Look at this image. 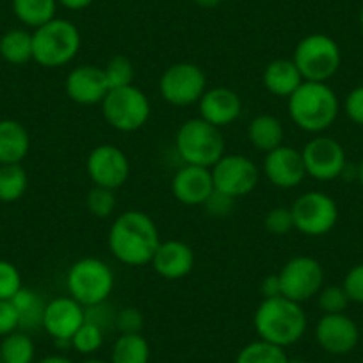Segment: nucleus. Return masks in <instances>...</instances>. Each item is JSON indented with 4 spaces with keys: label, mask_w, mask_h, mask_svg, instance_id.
Segmentation results:
<instances>
[{
    "label": "nucleus",
    "mask_w": 363,
    "mask_h": 363,
    "mask_svg": "<svg viewBox=\"0 0 363 363\" xmlns=\"http://www.w3.org/2000/svg\"><path fill=\"white\" fill-rule=\"evenodd\" d=\"M159 244V228L146 212L125 211L111 225L109 250L125 265L141 267L150 264Z\"/></svg>",
    "instance_id": "1"
},
{
    "label": "nucleus",
    "mask_w": 363,
    "mask_h": 363,
    "mask_svg": "<svg viewBox=\"0 0 363 363\" xmlns=\"http://www.w3.org/2000/svg\"><path fill=\"white\" fill-rule=\"evenodd\" d=\"M258 338L278 347H289L303 338L308 328V319L301 303L285 296L262 299L253 317Z\"/></svg>",
    "instance_id": "2"
},
{
    "label": "nucleus",
    "mask_w": 363,
    "mask_h": 363,
    "mask_svg": "<svg viewBox=\"0 0 363 363\" xmlns=\"http://www.w3.org/2000/svg\"><path fill=\"white\" fill-rule=\"evenodd\" d=\"M292 123L308 134H323L340 113L338 96L326 82H305L287 99Z\"/></svg>",
    "instance_id": "3"
},
{
    "label": "nucleus",
    "mask_w": 363,
    "mask_h": 363,
    "mask_svg": "<svg viewBox=\"0 0 363 363\" xmlns=\"http://www.w3.org/2000/svg\"><path fill=\"white\" fill-rule=\"evenodd\" d=\"M82 45L75 23L54 18L33 33V61L43 68H62L77 57Z\"/></svg>",
    "instance_id": "4"
},
{
    "label": "nucleus",
    "mask_w": 363,
    "mask_h": 363,
    "mask_svg": "<svg viewBox=\"0 0 363 363\" xmlns=\"http://www.w3.org/2000/svg\"><path fill=\"white\" fill-rule=\"evenodd\" d=\"M174 148L184 164L212 167L226 153V143L221 128L201 118H191L178 128Z\"/></svg>",
    "instance_id": "5"
},
{
    "label": "nucleus",
    "mask_w": 363,
    "mask_h": 363,
    "mask_svg": "<svg viewBox=\"0 0 363 363\" xmlns=\"http://www.w3.org/2000/svg\"><path fill=\"white\" fill-rule=\"evenodd\" d=\"M66 287L68 294L87 308L109 301L114 289V274L100 258H80L66 272Z\"/></svg>",
    "instance_id": "6"
},
{
    "label": "nucleus",
    "mask_w": 363,
    "mask_h": 363,
    "mask_svg": "<svg viewBox=\"0 0 363 363\" xmlns=\"http://www.w3.org/2000/svg\"><path fill=\"white\" fill-rule=\"evenodd\" d=\"M292 61L308 82H326L342 65V52L337 41L326 34H310L296 45Z\"/></svg>",
    "instance_id": "7"
},
{
    "label": "nucleus",
    "mask_w": 363,
    "mask_h": 363,
    "mask_svg": "<svg viewBox=\"0 0 363 363\" xmlns=\"http://www.w3.org/2000/svg\"><path fill=\"white\" fill-rule=\"evenodd\" d=\"M100 106L104 120L118 132L139 130L148 123L152 114L150 99L134 84L111 89Z\"/></svg>",
    "instance_id": "8"
},
{
    "label": "nucleus",
    "mask_w": 363,
    "mask_h": 363,
    "mask_svg": "<svg viewBox=\"0 0 363 363\" xmlns=\"http://www.w3.org/2000/svg\"><path fill=\"white\" fill-rule=\"evenodd\" d=\"M207 91V75L194 62H174L164 69L159 93L164 102L174 107L194 106Z\"/></svg>",
    "instance_id": "9"
},
{
    "label": "nucleus",
    "mask_w": 363,
    "mask_h": 363,
    "mask_svg": "<svg viewBox=\"0 0 363 363\" xmlns=\"http://www.w3.org/2000/svg\"><path fill=\"white\" fill-rule=\"evenodd\" d=\"M211 173L214 189L233 200L253 193L260 182V169L257 164L250 157L239 153H225L211 167Z\"/></svg>",
    "instance_id": "10"
},
{
    "label": "nucleus",
    "mask_w": 363,
    "mask_h": 363,
    "mask_svg": "<svg viewBox=\"0 0 363 363\" xmlns=\"http://www.w3.org/2000/svg\"><path fill=\"white\" fill-rule=\"evenodd\" d=\"M294 228L303 235L320 237L330 233L338 221V207L333 198L320 191L301 194L291 207Z\"/></svg>",
    "instance_id": "11"
},
{
    "label": "nucleus",
    "mask_w": 363,
    "mask_h": 363,
    "mask_svg": "<svg viewBox=\"0 0 363 363\" xmlns=\"http://www.w3.org/2000/svg\"><path fill=\"white\" fill-rule=\"evenodd\" d=\"M281 296L296 303L315 298L324 287V269L319 260L306 255L291 258L278 272Z\"/></svg>",
    "instance_id": "12"
},
{
    "label": "nucleus",
    "mask_w": 363,
    "mask_h": 363,
    "mask_svg": "<svg viewBox=\"0 0 363 363\" xmlns=\"http://www.w3.org/2000/svg\"><path fill=\"white\" fill-rule=\"evenodd\" d=\"M301 153L306 174L319 182L337 180L347 169L344 146L328 135H315L310 139Z\"/></svg>",
    "instance_id": "13"
},
{
    "label": "nucleus",
    "mask_w": 363,
    "mask_h": 363,
    "mask_svg": "<svg viewBox=\"0 0 363 363\" xmlns=\"http://www.w3.org/2000/svg\"><path fill=\"white\" fill-rule=\"evenodd\" d=\"M86 171L93 186L116 191L130 177V160L120 146L99 145L87 155Z\"/></svg>",
    "instance_id": "14"
},
{
    "label": "nucleus",
    "mask_w": 363,
    "mask_h": 363,
    "mask_svg": "<svg viewBox=\"0 0 363 363\" xmlns=\"http://www.w3.org/2000/svg\"><path fill=\"white\" fill-rule=\"evenodd\" d=\"M262 169H264L265 178L278 189H294L301 186L303 180L308 177L301 150L287 145H281L272 152L265 153Z\"/></svg>",
    "instance_id": "15"
},
{
    "label": "nucleus",
    "mask_w": 363,
    "mask_h": 363,
    "mask_svg": "<svg viewBox=\"0 0 363 363\" xmlns=\"http://www.w3.org/2000/svg\"><path fill=\"white\" fill-rule=\"evenodd\" d=\"M315 340L323 351L342 356L356 347L359 331L354 320L345 313H324L315 324Z\"/></svg>",
    "instance_id": "16"
},
{
    "label": "nucleus",
    "mask_w": 363,
    "mask_h": 363,
    "mask_svg": "<svg viewBox=\"0 0 363 363\" xmlns=\"http://www.w3.org/2000/svg\"><path fill=\"white\" fill-rule=\"evenodd\" d=\"M171 193L174 200L187 207H203L205 201L214 193L211 167L184 164L171 180Z\"/></svg>",
    "instance_id": "17"
},
{
    "label": "nucleus",
    "mask_w": 363,
    "mask_h": 363,
    "mask_svg": "<svg viewBox=\"0 0 363 363\" xmlns=\"http://www.w3.org/2000/svg\"><path fill=\"white\" fill-rule=\"evenodd\" d=\"M84 323H86V308L72 296H61L45 305L41 328L54 340H72Z\"/></svg>",
    "instance_id": "18"
},
{
    "label": "nucleus",
    "mask_w": 363,
    "mask_h": 363,
    "mask_svg": "<svg viewBox=\"0 0 363 363\" xmlns=\"http://www.w3.org/2000/svg\"><path fill=\"white\" fill-rule=\"evenodd\" d=\"M66 95L79 106H96L102 104L111 91L104 68L93 65H82L68 73L65 82Z\"/></svg>",
    "instance_id": "19"
},
{
    "label": "nucleus",
    "mask_w": 363,
    "mask_h": 363,
    "mask_svg": "<svg viewBox=\"0 0 363 363\" xmlns=\"http://www.w3.org/2000/svg\"><path fill=\"white\" fill-rule=\"evenodd\" d=\"M200 118L218 128H225L239 120L242 113V100L230 87H212L205 91V95L198 102Z\"/></svg>",
    "instance_id": "20"
},
{
    "label": "nucleus",
    "mask_w": 363,
    "mask_h": 363,
    "mask_svg": "<svg viewBox=\"0 0 363 363\" xmlns=\"http://www.w3.org/2000/svg\"><path fill=\"white\" fill-rule=\"evenodd\" d=\"M194 262H196V257H194V251L189 244L182 242L178 239H169L164 240V242L160 240L150 264L153 265V271L160 278L180 280L193 271Z\"/></svg>",
    "instance_id": "21"
},
{
    "label": "nucleus",
    "mask_w": 363,
    "mask_h": 363,
    "mask_svg": "<svg viewBox=\"0 0 363 363\" xmlns=\"http://www.w3.org/2000/svg\"><path fill=\"white\" fill-rule=\"evenodd\" d=\"M262 82L272 96L289 99L305 82V79L292 59H277L265 66Z\"/></svg>",
    "instance_id": "22"
},
{
    "label": "nucleus",
    "mask_w": 363,
    "mask_h": 363,
    "mask_svg": "<svg viewBox=\"0 0 363 363\" xmlns=\"http://www.w3.org/2000/svg\"><path fill=\"white\" fill-rule=\"evenodd\" d=\"M29 150L27 128L16 120H0V164H22Z\"/></svg>",
    "instance_id": "23"
},
{
    "label": "nucleus",
    "mask_w": 363,
    "mask_h": 363,
    "mask_svg": "<svg viewBox=\"0 0 363 363\" xmlns=\"http://www.w3.org/2000/svg\"><path fill=\"white\" fill-rule=\"evenodd\" d=\"M285 128L272 114H258L247 125V139L251 146L262 153H269L284 145Z\"/></svg>",
    "instance_id": "24"
},
{
    "label": "nucleus",
    "mask_w": 363,
    "mask_h": 363,
    "mask_svg": "<svg viewBox=\"0 0 363 363\" xmlns=\"http://www.w3.org/2000/svg\"><path fill=\"white\" fill-rule=\"evenodd\" d=\"M18 310L20 317V331H34L43 326V312L45 305L40 294L30 289H20L18 294L11 299Z\"/></svg>",
    "instance_id": "25"
},
{
    "label": "nucleus",
    "mask_w": 363,
    "mask_h": 363,
    "mask_svg": "<svg viewBox=\"0 0 363 363\" xmlns=\"http://www.w3.org/2000/svg\"><path fill=\"white\" fill-rule=\"evenodd\" d=\"M13 11L23 26L38 29L55 18L57 0H13Z\"/></svg>",
    "instance_id": "26"
},
{
    "label": "nucleus",
    "mask_w": 363,
    "mask_h": 363,
    "mask_svg": "<svg viewBox=\"0 0 363 363\" xmlns=\"http://www.w3.org/2000/svg\"><path fill=\"white\" fill-rule=\"evenodd\" d=\"M0 57L9 65L33 61V34L23 29H11L0 38Z\"/></svg>",
    "instance_id": "27"
},
{
    "label": "nucleus",
    "mask_w": 363,
    "mask_h": 363,
    "mask_svg": "<svg viewBox=\"0 0 363 363\" xmlns=\"http://www.w3.org/2000/svg\"><path fill=\"white\" fill-rule=\"evenodd\" d=\"M150 344L141 333L120 335L111 351V363H148Z\"/></svg>",
    "instance_id": "28"
},
{
    "label": "nucleus",
    "mask_w": 363,
    "mask_h": 363,
    "mask_svg": "<svg viewBox=\"0 0 363 363\" xmlns=\"http://www.w3.org/2000/svg\"><path fill=\"white\" fill-rule=\"evenodd\" d=\"M29 177L22 164H0V201L13 203L26 194Z\"/></svg>",
    "instance_id": "29"
},
{
    "label": "nucleus",
    "mask_w": 363,
    "mask_h": 363,
    "mask_svg": "<svg viewBox=\"0 0 363 363\" xmlns=\"http://www.w3.org/2000/svg\"><path fill=\"white\" fill-rule=\"evenodd\" d=\"M34 342L26 331H15L0 342L2 363H33Z\"/></svg>",
    "instance_id": "30"
},
{
    "label": "nucleus",
    "mask_w": 363,
    "mask_h": 363,
    "mask_svg": "<svg viewBox=\"0 0 363 363\" xmlns=\"http://www.w3.org/2000/svg\"><path fill=\"white\" fill-rule=\"evenodd\" d=\"M235 363H291L284 347L264 340H255L244 345L237 354Z\"/></svg>",
    "instance_id": "31"
},
{
    "label": "nucleus",
    "mask_w": 363,
    "mask_h": 363,
    "mask_svg": "<svg viewBox=\"0 0 363 363\" xmlns=\"http://www.w3.org/2000/svg\"><path fill=\"white\" fill-rule=\"evenodd\" d=\"M104 338H106V331L86 320L72 337V349L84 356H91L102 347Z\"/></svg>",
    "instance_id": "32"
},
{
    "label": "nucleus",
    "mask_w": 363,
    "mask_h": 363,
    "mask_svg": "<svg viewBox=\"0 0 363 363\" xmlns=\"http://www.w3.org/2000/svg\"><path fill=\"white\" fill-rule=\"evenodd\" d=\"M104 73H106L107 84H109L111 89L134 84V65H132L130 59L125 57V55H114L113 59H109L107 65L104 66Z\"/></svg>",
    "instance_id": "33"
},
{
    "label": "nucleus",
    "mask_w": 363,
    "mask_h": 363,
    "mask_svg": "<svg viewBox=\"0 0 363 363\" xmlns=\"http://www.w3.org/2000/svg\"><path fill=\"white\" fill-rule=\"evenodd\" d=\"M86 205L87 211L95 216V218H109L114 212V208H116V196H114V191L106 189V187L93 186V189L87 193Z\"/></svg>",
    "instance_id": "34"
},
{
    "label": "nucleus",
    "mask_w": 363,
    "mask_h": 363,
    "mask_svg": "<svg viewBox=\"0 0 363 363\" xmlns=\"http://www.w3.org/2000/svg\"><path fill=\"white\" fill-rule=\"evenodd\" d=\"M349 303L351 301H349L344 287H338V285L323 287L317 294V305L323 310V313H344Z\"/></svg>",
    "instance_id": "35"
},
{
    "label": "nucleus",
    "mask_w": 363,
    "mask_h": 363,
    "mask_svg": "<svg viewBox=\"0 0 363 363\" xmlns=\"http://www.w3.org/2000/svg\"><path fill=\"white\" fill-rule=\"evenodd\" d=\"M264 226L272 235H287L294 228V218L289 207H274L265 214Z\"/></svg>",
    "instance_id": "36"
},
{
    "label": "nucleus",
    "mask_w": 363,
    "mask_h": 363,
    "mask_svg": "<svg viewBox=\"0 0 363 363\" xmlns=\"http://www.w3.org/2000/svg\"><path fill=\"white\" fill-rule=\"evenodd\" d=\"M22 289V277L16 265L0 260V299H13Z\"/></svg>",
    "instance_id": "37"
},
{
    "label": "nucleus",
    "mask_w": 363,
    "mask_h": 363,
    "mask_svg": "<svg viewBox=\"0 0 363 363\" xmlns=\"http://www.w3.org/2000/svg\"><path fill=\"white\" fill-rule=\"evenodd\" d=\"M143 326H145V317L135 306H127V308H121L116 312L114 328L120 331V335L141 333Z\"/></svg>",
    "instance_id": "38"
},
{
    "label": "nucleus",
    "mask_w": 363,
    "mask_h": 363,
    "mask_svg": "<svg viewBox=\"0 0 363 363\" xmlns=\"http://www.w3.org/2000/svg\"><path fill=\"white\" fill-rule=\"evenodd\" d=\"M18 330L20 317L15 303L11 299H0V337L4 338Z\"/></svg>",
    "instance_id": "39"
},
{
    "label": "nucleus",
    "mask_w": 363,
    "mask_h": 363,
    "mask_svg": "<svg viewBox=\"0 0 363 363\" xmlns=\"http://www.w3.org/2000/svg\"><path fill=\"white\" fill-rule=\"evenodd\" d=\"M86 320L99 326L102 331H107L109 328H114V324H116V312L113 308H109L107 301L95 306H87Z\"/></svg>",
    "instance_id": "40"
},
{
    "label": "nucleus",
    "mask_w": 363,
    "mask_h": 363,
    "mask_svg": "<svg viewBox=\"0 0 363 363\" xmlns=\"http://www.w3.org/2000/svg\"><path fill=\"white\" fill-rule=\"evenodd\" d=\"M342 287H344L349 301L363 303V264H358L349 269Z\"/></svg>",
    "instance_id": "41"
},
{
    "label": "nucleus",
    "mask_w": 363,
    "mask_h": 363,
    "mask_svg": "<svg viewBox=\"0 0 363 363\" xmlns=\"http://www.w3.org/2000/svg\"><path fill=\"white\" fill-rule=\"evenodd\" d=\"M233 207H235V200L226 194L219 193V191L214 189V193L208 196V200L203 203V208L207 211L208 216L212 218H226L233 212Z\"/></svg>",
    "instance_id": "42"
},
{
    "label": "nucleus",
    "mask_w": 363,
    "mask_h": 363,
    "mask_svg": "<svg viewBox=\"0 0 363 363\" xmlns=\"http://www.w3.org/2000/svg\"><path fill=\"white\" fill-rule=\"evenodd\" d=\"M344 111L345 116L352 123L363 127V86H358L352 91H349V95L345 96Z\"/></svg>",
    "instance_id": "43"
},
{
    "label": "nucleus",
    "mask_w": 363,
    "mask_h": 363,
    "mask_svg": "<svg viewBox=\"0 0 363 363\" xmlns=\"http://www.w3.org/2000/svg\"><path fill=\"white\" fill-rule=\"evenodd\" d=\"M260 292L264 296V299L267 298H278L281 296V287H280V280H278V274H271V277L264 278L260 285Z\"/></svg>",
    "instance_id": "44"
},
{
    "label": "nucleus",
    "mask_w": 363,
    "mask_h": 363,
    "mask_svg": "<svg viewBox=\"0 0 363 363\" xmlns=\"http://www.w3.org/2000/svg\"><path fill=\"white\" fill-rule=\"evenodd\" d=\"M93 2H95V0H57V4L69 9V11H82V9L89 8Z\"/></svg>",
    "instance_id": "45"
},
{
    "label": "nucleus",
    "mask_w": 363,
    "mask_h": 363,
    "mask_svg": "<svg viewBox=\"0 0 363 363\" xmlns=\"http://www.w3.org/2000/svg\"><path fill=\"white\" fill-rule=\"evenodd\" d=\"M40 363H73V362L65 354H50V356H45L43 359H40Z\"/></svg>",
    "instance_id": "46"
},
{
    "label": "nucleus",
    "mask_w": 363,
    "mask_h": 363,
    "mask_svg": "<svg viewBox=\"0 0 363 363\" xmlns=\"http://www.w3.org/2000/svg\"><path fill=\"white\" fill-rule=\"evenodd\" d=\"M194 2H196V4L203 9H214L221 4L223 0H194Z\"/></svg>",
    "instance_id": "47"
},
{
    "label": "nucleus",
    "mask_w": 363,
    "mask_h": 363,
    "mask_svg": "<svg viewBox=\"0 0 363 363\" xmlns=\"http://www.w3.org/2000/svg\"><path fill=\"white\" fill-rule=\"evenodd\" d=\"M358 182H359V186H362V189H363V159H362V162H359V166H358Z\"/></svg>",
    "instance_id": "48"
},
{
    "label": "nucleus",
    "mask_w": 363,
    "mask_h": 363,
    "mask_svg": "<svg viewBox=\"0 0 363 363\" xmlns=\"http://www.w3.org/2000/svg\"><path fill=\"white\" fill-rule=\"evenodd\" d=\"M82 363H111V362H106V359H99V358H87L84 359Z\"/></svg>",
    "instance_id": "49"
},
{
    "label": "nucleus",
    "mask_w": 363,
    "mask_h": 363,
    "mask_svg": "<svg viewBox=\"0 0 363 363\" xmlns=\"http://www.w3.org/2000/svg\"><path fill=\"white\" fill-rule=\"evenodd\" d=\"M359 27L363 30V6H362V11H359Z\"/></svg>",
    "instance_id": "50"
},
{
    "label": "nucleus",
    "mask_w": 363,
    "mask_h": 363,
    "mask_svg": "<svg viewBox=\"0 0 363 363\" xmlns=\"http://www.w3.org/2000/svg\"><path fill=\"white\" fill-rule=\"evenodd\" d=\"M0 363H2V354H0Z\"/></svg>",
    "instance_id": "51"
},
{
    "label": "nucleus",
    "mask_w": 363,
    "mask_h": 363,
    "mask_svg": "<svg viewBox=\"0 0 363 363\" xmlns=\"http://www.w3.org/2000/svg\"><path fill=\"white\" fill-rule=\"evenodd\" d=\"M291 363H292V362H291Z\"/></svg>",
    "instance_id": "52"
}]
</instances>
